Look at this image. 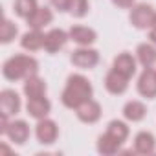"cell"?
Instances as JSON below:
<instances>
[{"mask_svg":"<svg viewBox=\"0 0 156 156\" xmlns=\"http://www.w3.org/2000/svg\"><path fill=\"white\" fill-rule=\"evenodd\" d=\"M136 55H138V61L145 66V68H152L154 62H156V48L149 42H143L138 46L136 50Z\"/></svg>","mask_w":156,"mask_h":156,"instance_id":"obj_19","label":"cell"},{"mask_svg":"<svg viewBox=\"0 0 156 156\" xmlns=\"http://www.w3.org/2000/svg\"><path fill=\"white\" fill-rule=\"evenodd\" d=\"M138 92L143 98H147V99L156 98V72L152 68H145L143 73L140 75V79H138Z\"/></svg>","mask_w":156,"mask_h":156,"instance_id":"obj_6","label":"cell"},{"mask_svg":"<svg viewBox=\"0 0 156 156\" xmlns=\"http://www.w3.org/2000/svg\"><path fill=\"white\" fill-rule=\"evenodd\" d=\"M24 94L28 96V99H31V98H42L46 94V83L41 79V77L31 75V77H28L26 83H24Z\"/></svg>","mask_w":156,"mask_h":156,"instance_id":"obj_16","label":"cell"},{"mask_svg":"<svg viewBox=\"0 0 156 156\" xmlns=\"http://www.w3.org/2000/svg\"><path fill=\"white\" fill-rule=\"evenodd\" d=\"M26 108H28V114H30L31 118L42 119V118L48 116L51 105H50V101L42 96V98H31V99H28V107H26Z\"/></svg>","mask_w":156,"mask_h":156,"instance_id":"obj_12","label":"cell"},{"mask_svg":"<svg viewBox=\"0 0 156 156\" xmlns=\"http://www.w3.org/2000/svg\"><path fill=\"white\" fill-rule=\"evenodd\" d=\"M147 110H145V105L140 103V101H129L123 108V116L129 119V121H141L145 118Z\"/></svg>","mask_w":156,"mask_h":156,"instance_id":"obj_21","label":"cell"},{"mask_svg":"<svg viewBox=\"0 0 156 156\" xmlns=\"http://www.w3.org/2000/svg\"><path fill=\"white\" fill-rule=\"evenodd\" d=\"M70 59L75 66H79L83 70H90L99 62V53L96 50H90V48H79L72 53Z\"/></svg>","mask_w":156,"mask_h":156,"instance_id":"obj_4","label":"cell"},{"mask_svg":"<svg viewBox=\"0 0 156 156\" xmlns=\"http://www.w3.org/2000/svg\"><path fill=\"white\" fill-rule=\"evenodd\" d=\"M149 39H151V42H152V44H156V28H152V30H151Z\"/></svg>","mask_w":156,"mask_h":156,"instance_id":"obj_28","label":"cell"},{"mask_svg":"<svg viewBox=\"0 0 156 156\" xmlns=\"http://www.w3.org/2000/svg\"><path fill=\"white\" fill-rule=\"evenodd\" d=\"M37 72H39V62L30 55H15L8 59L2 66V73L9 81L28 79L31 75H37Z\"/></svg>","mask_w":156,"mask_h":156,"instance_id":"obj_2","label":"cell"},{"mask_svg":"<svg viewBox=\"0 0 156 156\" xmlns=\"http://www.w3.org/2000/svg\"><path fill=\"white\" fill-rule=\"evenodd\" d=\"M134 149L140 154H152L156 149V140L151 132H140L134 140Z\"/></svg>","mask_w":156,"mask_h":156,"instance_id":"obj_18","label":"cell"},{"mask_svg":"<svg viewBox=\"0 0 156 156\" xmlns=\"http://www.w3.org/2000/svg\"><path fill=\"white\" fill-rule=\"evenodd\" d=\"M6 134H8V138H9L13 143L22 145V143H26V141H28V138H30V127H28V123H26V121L17 119V121H11V123L8 125Z\"/></svg>","mask_w":156,"mask_h":156,"instance_id":"obj_10","label":"cell"},{"mask_svg":"<svg viewBox=\"0 0 156 156\" xmlns=\"http://www.w3.org/2000/svg\"><path fill=\"white\" fill-rule=\"evenodd\" d=\"M44 42H46V35L41 31V30H31L28 33L22 35V48L24 50H30V51H37L41 48H44Z\"/></svg>","mask_w":156,"mask_h":156,"instance_id":"obj_13","label":"cell"},{"mask_svg":"<svg viewBox=\"0 0 156 156\" xmlns=\"http://www.w3.org/2000/svg\"><path fill=\"white\" fill-rule=\"evenodd\" d=\"M119 145H121V141L116 140L114 136H110L108 132H105V134L98 140V151H99L101 154H107V156L116 154V152L119 151Z\"/></svg>","mask_w":156,"mask_h":156,"instance_id":"obj_20","label":"cell"},{"mask_svg":"<svg viewBox=\"0 0 156 156\" xmlns=\"http://www.w3.org/2000/svg\"><path fill=\"white\" fill-rule=\"evenodd\" d=\"M105 87H107V90L110 94H116V96L123 94L127 90V87H129V77H125L123 73H119L118 70L112 68L105 77Z\"/></svg>","mask_w":156,"mask_h":156,"instance_id":"obj_8","label":"cell"},{"mask_svg":"<svg viewBox=\"0 0 156 156\" xmlns=\"http://www.w3.org/2000/svg\"><path fill=\"white\" fill-rule=\"evenodd\" d=\"M68 11L77 17V19H81L88 13V0H70V8Z\"/></svg>","mask_w":156,"mask_h":156,"instance_id":"obj_24","label":"cell"},{"mask_svg":"<svg viewBox=\"0 0 156 156\" xmlns=\"http://www.w3.org/2000/svg\"><path fill=\"white\" fill-rule=\"evenodd\" d=\"M114 70H118L119 73H123L125 77H130L136 73V61L130 53H119L114 59Z\"/></svg>","mask_w":156,"mask_h":156,"instance_id":"obj_15","label":"cell"},{"mask_svg":"<svg viewBox=\"0 0 156 156\" xmlns=\"http://www.w3.org/2000/svg\"><path fill=\"white\" fill-rule=\"evenodd\" d=\"M15 35H17V26L11 20L6 19L2 22V28H0V41H2V42H9V41L15 39Z\"/></svg>","mask_w":156,"mask_h":156,"instance_id":"obj_25","label":"cell"},{"mask_svg":"<svg viewBox=\"0 0 156 156\" xmlns=\"http://www.w3.org/2000/svg\"><path fill=\"white\" fill-rule=\"evenodd\" d=\"M35 132H37V140H39L42 145H51V143L57 140V136H59V129H57L55 121L46 119V118L39 119Z\"/></svg>","mask_w":156,"mask_h":156,"instance_id":"obj_5","label":"cell"},{"mask_svg":"<svg viewBox=\"0 0 156 156\" xmlns=\"http://www.w3.org/2000/svg\"><path fill=\"white\" fill-rule=\"evenodd\" d=\"M68 37H70V35H66V31H62V30H51L50 33H46V42H44L46 51H48V53L59 51V50L66 44Z\"/></svg>","mask_w":156,"mask_h":156,"instance_id":"obj_14","label":"cell"},{"mask_svg":"<svg viewBox=\"0 0 156 156\" xmlns=\"http://www.w3.org/2000/svg\"><path fill=\"white\" fill-rule=\"evenodd\" d=\"M75 114L83 123H96L101 118V107H99L98 101L88 99V101H85L83 105H79L75 108Z\"/></svg>","mask_w":156,"mask_h":156,"instance_id":"obj_7","label":"cell"},{"mask_svg":"<svg viewBox=\"0 0 156 156\" xmlns=\"http://www.w3.org/2000/svg\"><path fill=\"white\" fill-rule=\"evenodd\" d=\"M154 20H156V13L151 6L147 4H138L132 8L130 11V22L132 26H136L138 30H147V28H152L154 26Z\"/></svg>","mask_w":156,"mask_h":156,"instance_id":"obj_3","label":"cell"},{"mask_svg":"<svg viewBox=\"0 0 156 156\" xmlns=\"http://www.w3.org/2000/svg\"><path fill=\"white\" fill-rule=\"evenodd\" d=\"M152 28H156V20H154V26H152Z\"/></svg>","mask_w":156,"mask_h":156,"instance_id":"obj_29","label":"cell"},{"mask_svg":"<svg viewBox=\"0 0 156 156\" xmlns=\"http://www.w3.org/2000/svg\"><path fill=\"white\" fill-rule=\"evenodd\" d=\"M51 6L59 11H68L70 8V0H51Z\"/></svg>","mask_w":156,"mask_h":156,"instance_id":"obj_26","label":"cell"},{"mask_svg":"<svg viewBox=\"0 0 156 156\" xmlns=\"http://www.w3.org/2000/svg\"><path fill=\"white\" fill-rule=\"evenodd\" d=\"M107 132L123 143V141L127 140V136H129V127H127L123 121H118V119H114V121H110V123H108V129H107Z\"/></svg>","mask_w":156,"mask_h":156,"instance_id":"obj_23","label":"cell"},{"mask_svg":"<svg viewBox=\"0 0 156 156\" xmlns=\"http://www.w3.org/2000/svg\"><path fill=\"white\" fill-rule=\"evenodd\" d=\"M68 35H70V39L73 42L81 44V46H88V44H92L98 39L96 31L92 28H87V26H72Z\"/></svg>","mask_w":156,"mask_h":156,"instance_id":"obj_11","label":"cell"},{"mask_svg":"<svg viewBox=\"0 0 156 156\" xmlns=\"http://www.w3.org/2000/svg\"><path fill=\"white\" fill-rule=\"evenodd\" d=\"M0 110L6 116H13L20 110V98L15 90H2V94H0Z\"/></svg>","mask_w":156,"mask_h":156,"instance_id":"obj_9","label":"cell"},{"mask_svg":"<svg viewBox=\"0 0 156 156\" xmlns=\"http://www.w3.org/2000/svg\"><path fill=\"white\" fill-rule=\"evenodd\" d=\"M51 19H53L51 11L44 6V8H37L35 13H33L30 19H26V20H28V26H30L31 30H41V28L48 26V24L51 22Z\"/></svg>","mask_w":156,"mask_h":156,"instance_id":"obj_17","label":"cell"},{"mask_svg":"<svg viewBox=\"0 0 156 156\" xmlns=\"http://www.w3.org/2000/svg\"><path fill=\"white\" fill-rule=\"evenodd\" d=\"M112 2H114L116 6H119V8H132L134 0H112Z\"/></svg>","mask_w":156,"mask_h":156,"instance_id":"obj_27","label":"cell"},{"mask_svg":"<svg viewBox=\"0 0 156 156\" xmlns=\"http://www.w3.org/2000/svg\"><path fill=\"white\" fill-rule=\"evenodd\" d=\"M37 8V0H15V13L22 19H30Z\"/></svg>","mask_w":156,"mask_h":156,"instance_id":"obj_22","label":"cell"},{"mask_svg":"<svg viewBox=\"0 0 156 156\" xmlns=\"http://www.w3.org/2000/svg\"><path fill=\"white\" fill-rule=\"evenodd\" d=\"M88 99H92V85H90V81L85 75H79V73L70 75L68 83H66V88L62 90V96H61L62 105L68 107V108H77L79 105H83Z\"/></svg>","mask_w":156,"mask_h":156,"instance_id":"obj_1","label":"cell"}]
</instances>
